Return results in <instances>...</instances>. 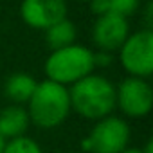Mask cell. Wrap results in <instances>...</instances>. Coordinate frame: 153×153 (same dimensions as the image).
Returning <instances> with one entry per match:
<instances>
[{"instance_id": "6da1fadb", "label": "cell", "mask_w": 153, "mask_h": 153, "mask_svg": "<svg viewBox=\"0 0 153 153\" xmlns=\"http://www.w3.org/2000/svg\"><path fill=\"white\" fill-rule=\"evenodd\" d=\"M70 108L88 121L103 119L115 112V85L103 74H88L68 87Z\"/></svg>"}, {"instance_id": "7a4b0ae2", "label": "cell", "mask_w": 153, "mask_h": 153, "mask_svg": "<svg viewBox=\"0 0 153 153\" xmlns=\"http://www.w3.org/2000/svg\"><path fill=\"white\" fill-rule=\"evenodd\" d=\"M25 108L31 124L40 130H54L61 126L72 114L68 87H63L51 79L38 81Z\"/></svg>"}, {"instance_id": "3957f363", "label": "cell", "mask_w": 153, "mask_h": 153, "mask_svg": "<svg viewBox=\"0 0 153 153\" xmlns=\"http://www.w3.org/2000/svg\"><path fill=\"white\" fill-rule=\"evenodd\" d=\"M94 52V49L81 43H72L63 49L51 51L43 63L45 79L56 81L63 87L74 85L96 70Z\"/></svg>"}, {"instance_id": "277c9868", "label": "cell", "mask_w": 153, "mask_h": 153, "mask_svg": "<svg viewBox=\"0 0 153 153\" xmlns=\"http://www.w3.org/2000/svg\"><path fill=\"white\" fill-rule=\"evenodd\" d=\"M131 128L123 115L110 114L94 121V126L81 139L79 148L85 153H121L130 146Z\"/></svg>"}, {"instance_id": "5b68a950", "label": "cell", "mask_w": 153, "mask_h": 153, "mask_svg": "<svg viewBox=\"0 0 153 153\" xmlns=\"http://www.w3.org/2000/svg\"><path fill=\"white\" fill-rule=\"evenodd\" d=\"M115 59L128 76L149 79L153 74V29L130 33L115 52Z\"/></svg>"}, {"instance_id": "8992f818", "label": "cell", "mask_w": 153, "mask_h": 153, "mask_svg": "<svg viewBox=\"0 0 153 153\" xmlns=\"http://www.w3.org/2000/svg\"><path fill=\"white\" fill-rule=\"evenodd\" d=\"M153 106V87L144 78L126 76L115 85V110L128 119H144Z\"/></svg>"}, {"instance_id": "52a82bcc", "label": "cell", "mask_w": 153, "mask_h": 153, "mask_svg": "<svg viewBox=\"0 0 153 153\" xmlns=\"http://www.w3.org/2000/svg\"><path fill=\"white\" fill-rule=\"evenodd\" d=\"M130 33H131L130 22L126 16L117 15V13H106V15L96 16L90 36L97 51L115 54Z\"/></svg>"}, {"instance_id": "ba28073f", "label": "cell", "mask_w": 153, "mask_h": 153, "mask_svg": "<svg viewBox=\"0 0 153 153\" xmlns=\"http://www.w3.org/2000/svg\"><path fill=\"white\" fill-rule=\"evenodd\" d=\"M20 18L34 31H45L56 22L67 18L68 4L67 0H22Z\"/></svg>"}, {"instance_id": "9c48e42d", "label": "cell", "mask_w": 153, "mask_h": 153, "mask_svg": "<svg viewBox=\"0 0 153 153\" xmlns=\"http://www.w3.org/2000/svg\"><path fill=\"white\" fill-rule=\"evenodd\" d=\"M29 128H31V119L24 105L9 103L0 110V135L6 140L27 135Z\"/></svg>"}, {"instance_id": "30bf717a", "label": "cell", "mask_w": 153, "mask_h": 153, "mask_svg": "<svg viewBox=\"0 0 153 153\" xmlns=\"http://www.w3.org/2000/svg\"><path fill=\"white\" fill-rule=\"evenodd\" d=\"M38 85V79L29 72H15L11 76H7L4 81V96L7 101H11L13 105H27V101L31 99L34 88Z\"/></svg>"}, {"instance_id": "8fae6325", "label": "cell", "mask_w": 153, "mask_h": 153, "mask_svg": "<svg viewBox=\"0 0 153 153\" xmlns=\"http://www.w3.org/2000/svg\"><path fill=\"white\" fill-rule=\"evenodd\" d=\"M43 33H45V45L49 47V51H56V49L72 45L76 43V38H78V27L68 16L56 22Z\"/></svg>"}, {"instance_id": "7c38bea8", "label": "cell", "mask_w": 153, "mask_h": 153, "mask_svg": "<svg viewBox=\"0 0 153 153\" xmlns=\"http://www.w3.org/2000/svg\"><path fill=\"white\" fill-rule=\"evenodd\" d=\"M139 6L140 0H92V2H88V7L96 16L106 13H117L128 18L139 9Z\"/></svg>"}, {"instance_id": "4fadbf2b", "label": "cell", "mask_w": 153, "mask_h": 153, "mask_svg": "<svg viewBox=\"0 0 153 153\" xmlns=\"http://www.w3.org/2000/svg\"><path fill=\"white\" fill-rule=\"evenodd\" d=\"M2 153H43V148L29 135H22L16 139L6 140Z\"/></svg>"}, {"instance_id": "5bb4252c", "label": "cell", "mask_w": 153, "mask_h": 153, "mask_svg": "<svg viewBox=\"0 0 153 153\" xmlns=\"http://www.w3.org/2000/svg\"><path fill=\"white\" fill-rule=\"evenodd\" d=\"M94 61H96V68L101 67V68H106L110 67L114 61H115V54L112 52H103V51H97L94 52Z\"/></svg>"}, {"instance_id": "9a60e30c", "label": "cell", "mask_w": 153, "mask_h": 153, "mask_svg": "<svg viewBox=\"0 0 153 153\" xmlns=\"http://www.w3.org/2000/svg\"><path fill=\"white\" fill-rule=\"evenodd\" d=\"M144 24H146V29H151L153 25V4L151 2H148L144 7Z\"/></svg>"}, {"instance_id": "2e32d148", "label": "cell", "mask_w": 153, "mask_h": 153, "mask_svg": "<svg viewBox=\"0 0 153 153\" xmlns=\"http://www.w3.org/2000/svg\"><path fill=\"white\" fill-rule=\"evenodd\" d=\"M140 149H142V153H153V142H151V139L146 140L144 148H140Z\"/></svg>"}, {"instance_id": "e0dca14e", "label": "cell", "mask_w": 153, "mask_h": 153, "mask_svg": "<svg viewBox=\"0 0 153 153\" xmlns=\"http://www.w3.org/2000/svg\"><path fill=\"white\" fill-rule=\"evenodd\" d=\"M121 153H142V149H140V148H131V146H128V148H124Z\"/></svg>"}, {"instance_id": "ac0fdd59", "label": "cell", "mask_w": 153, "mask_h": 153, "mask_svg": "<svg viewBox=\"0 0 153 153\" xmlns=\"http://www.w3.org/2000/svg\"><path fill=\"white\" fill-rule=\"evenodd\" d=\"M4 146H6V139H4L2 135H0V153L4 151Z\"/></svg>"}, {"instance_id": "d6986e66", "label": "cell", "mask_w": 153, "mask_h": 153, "mask_svg": "<svg viewBox=\"0 0 153 153\" xmlns=\"http://www.w3.org/2000/svg\"><path fill=\"white\" fill-rule=\"evenodd\" d=\"M74 2H81V4H88V2H92V0H74Z\"/></svg>"}]
</instances>
